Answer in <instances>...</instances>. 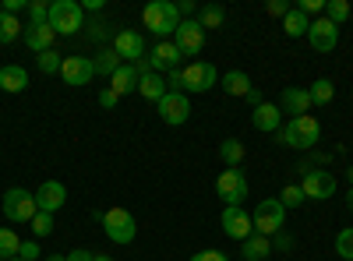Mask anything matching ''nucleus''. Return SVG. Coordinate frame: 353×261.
Segmentation results:
<instances>
[{
	"label": "nucleus",
	"mask_w": 353,
	"mask_h": 261,
	"mask_svg": "<svg viewBox=\"0 0 353 261\" xmlns=\"http://www.w3.org/2000/svg\"><path fill=\"white\" fill-rule=\"evenodd\" d=\"M28 18H32V25H46L50 4H43V0H32V4H28Z\"/></svg>",
	"instance_id": "4c0bfd02"
},
{
	"label": "nucleus",
	"mask_w": 353,
	"mask_h": 261,
	"mask_svg": "<svg viewBox=\"0 0 353 261\" xmlns=\"http://www.w3.org/2000/svg\"><path fill=\"white\" fill-rule=\"evenodd\" d=\"M276 138H279V145H286V149L307 152V149H314L318 138H321V124H318V117H311V113H304V117H290V124L279 127Z\"/></svg>",
	"instance_id": "f257e3e1"
},
{
	"label": "nucleus",
	"mask_w": 353,
	"mask_h": 261,
	"mask_svg": "<svg viewBox=\"0 0 353 261\" xmlns=\"http://www.w3.org/2000/svg\"><path fill=\"white\" fill-rule=\"evenodd\" d=\"M25 8V0H4V14H18Z\"/></svg>",
	"instance_id": "de8ad7c7"
},
{
	"label": "nucleus",
	"mask_w": 353,
	"mask_h": 261,
	"mask_svg": "<svg viewBox=\"0 0 353 261\" xmlns=\"http://www.w3.org/2000/svg\"><path fill=\"white\" fill-rule=\"evenodd\" d=\"M166 92H170V89H166V78H163V74H156V71H145V74L138 78V96H145L149 103H159Z\"/></svg>",
	"instance_id": "5701e85b"
},
{
	"label": "nucleus",
	"mask_w": 353,
	"mask_h": 261,
	"mask_svg": "<svg viewBox=\"0 0 353 261\" xmlns=\"http://www.w3.org/2000/svg\"><path fill=\"white\" fill-rule=\"evenodd\" d=\"M219 159L226 163V169H237V166L244 163V141H241V138H226V141L219 145Z\"/></svg>",
	"instance_id": "bb28decb"
},
{
	"label": "nucleus",
	"mask_w": 353,
	"mask_h": 261,
	"mask_svg": "<svg viewBox=\"0 0 353 261\" xmlns=\"http://www.w3.org/2000/svg\"><path fill=\"white\" fill-rule=\"evenodd\" d=\"M61 78H64V85H88L96 78V67H92V61L88 56H64V64H61Z\"/></svg>",
	"instance_id": "2eb2a0df"
},
{
	"label": "nucleus",
	"mask_w": 353,
	"mask_h": 261,
	"mask_svg": "<svg viewBox=\"0 0 353 261\" xmlns=\"http://www.w3.org/2000/svg\"><path fill=\"white\" fill-rule=\"evenodd\" d=\"M301 191L307 201H325L336 194V177L329 169H304V180H301Z\"/></svg>",
	"instance_id": "9d476101"
},
{
	"label": "nucleus",
	"mask_w": 353,
	"mask_h": 261,
	"mask_svg": "<svg viewBox=\"0 0 353 261\" xmlns=\"http://www.w3.org/2000/svg\"><path fill=\"white\" fill-rule=\"evenodd\" d=\"M307 96H311V103L325 106V103H332V96H336V85H332L329 78H318L311 89H307Z\"/></svg>",
	"instance_id": "2f4dec72"
},
{
	"label": "nucleus",
	"mask_w": 353,
	"mask_h": 261,
	"mask_svg": "<svg viewBox=\"0 0 353 261\" xmlns=\"http://www.w3.org/2000/svg\"><path fill=\"white\" fill-rule=\"evenodd\" d=\"M113 50H117V56L121 61H128V64H138V61H145V36L141 32H134V28H121V32L113 36Z\"/></svg>",
	"instance_id": "f8f14e48"
},
{
	"label": "nucleus",
	"mask_w": 353,
	"mask_h": 261,
	"mask_svg": "<svg viewBox=\"0 0 353 261\" xmlns=\"http://www.w3.org/2000/svg\"><path fill=\"white\" fill-rule=\"evenodd\" d=\"M176 64H181V50H176L173 43H156L152 53H149V67L159 74V71H173Z\"/></svg>",
	"instance_id": "6ab92c4d"
},
{
	"label": "nucleus",
	"mask_w": 353,
	"mask_h": 261,
	"mask_svg": "<svg viewBox=\"0 0 353 261\" xmlns=\"http://www.w3.org/2000/svg\"><path fill=\"white\" fill-rule=\"evenodd\" d=\"M0 261H4V258H0Z\"/></svg>",
	"instance_id": "13d9d810"
},
{
	"label": "nucleus",
	"mask_w": 353,
	"mask_h": 261,
	"mask_svg": "<svg viewBox=\"0 0 353 261\" xmlns=\"http://www.w3.org/2000/svg\"><path fill=\"white\" fill-rule=\"evenodd\" d=\"M219 85V71L209 61H191L188 67H181V92H209Z\"/></svg>",
	"instance_id": "20e7f679"
},
{
	"label": "nucleus",
	"mask_w": 353,
	"mask_h": 261,
	"mask_svg": "<svg viewBox=\"0 0 353 261\" xmlns=\"http://www.w3.org/2000/svg\"><path fill=\"white\" fill-rule=\"evenodd\" d=\"M0 14H4V4H0Z\"/></svg>",
	"instance_id": "4d7b16f0"
},
{
	"label": "nucleus",
	"mask_w": 353,
	"mask_h": 261,
	"mask_svg": "<svg viewBox=\"0 0 353 261\" xmlns=\"http://www.w3.org/2000/svg\"><path fill=\"white\" fill-rule=\"evenodd\" d=\"M279 113H293V117H304V113L311 109V96H307V89H297V85H290V89H283V96H279Z\"/></svg>",
	"instance_id": "a211bd4d"
},
{
	"label": "nucleus",
	"mask_w": 353,
	"mask_h": 261,
	"mask_svg": "<svg viewBox=\"0 0 353 261\" xmlns=\"http://www.w3.org/2000/svg\"><path fill=\"white\" fill-rule=\"evenodd\" d=\"M219 85H223V92H226V96H241V99H248V92L254 89L251 78H248L244 71H226V74L219 78Z\"/></svg>",
	"instance_id": "393cba45"
},
{
	"label": "nucleus",
	"mask_w": 353,
	"mask_h": 261,
	"mask_svg": "<svg viewBox=\"0 0 353 261\" xmlns=\"http://www.w3.org/2000/svg\"><path fill=\"white\" fill-rule=\"evenodd\" d=\"M265 11L276 14V18H286V14H290V0H269V4H265Z\"/></svg>",
	"instance_id": "ea45409f"
},
{
	"label": "nucleus",
	"mask_w": 353,
	"mask_h": 261,
	"mask_svg": "<svg viewBox=\"0 0 353 261\" xmlns=\"http://www.w3.org/2000/svg\"><path fill=\"white\" fill-rule=\"evenodd\" d=\"M346 209H350V212H353V187H350V191H346Z\"/></svg>",
	"instance_id": "3c124183"
},
{
	"label": "nucleus",
	"mask_w": 353,
	"mask_h": 261,
	"mask_svg": "<svg viewBox=\"0 0 353 261\" xmlns=\"http://www.w3.org/2000/svg\"><path fill=\"white\" fill-rule=\"evenodd\" d=\"M173 46L181 50V56H198L201 46H205V28L194 21V18H184L181 25H176V32H173Z\"/></svg>",
	"instance_id": "9b49d317"
},
{
	"label": "nucleus",
	"mask_w": 353,
	"mask_h": 261,
	"mask_svg": "<svg viewBox=\"0 0 353 261\" xmlns=\"http://www.w3.org/2000/svg\"><path fill=\"white\" fill-rule=\"evenodd\" d=\"M121 64H124V61H121V56H117V50H113V46L99 50V53H96V61H92L96 74H106V78H110V74H113L117 67H121Z\"/></svg>",
	"instance_id": "c85d7f7f"
},
{
	"label": "nucleus",
	"mask_w": 353,
	"mask_h": 261,
	"mask_svg": "<svg viewBox=\"0 0 353 261\" xmlns=\"http://www.w3.org/2000/svg\"><path fill=\"white\" fill-rule=\"evenodd\" d=\"M61 64H64V56L57 53V50L39 53V71H43V74H61Z\"/></svg>",
	"instance_id": "c9c22d12"
},
{
	"label": "nucleus",
	"mask_w": 353,
	"mask_h": 261,
	"mask_svg": "<svg viewBox=\"0 0 353 261\" xmlns=\"http://www.w3.org/2000/svg\"><path fill=\"white\" fill-rule=\"evenodd\" d=\"M223 233L230 237V240H248L251 233H254V222H251V216L241 209V205H230V209H223Z\"/></svg>",
	"instance_id": "ddd939ff"
},
{
	"label": "nucleus",
	"mask_w": 353,
	"mask_h": 261,
	"mask_svg": "<svg viewBox=\"0 0 353 261\" xmlns=\"http://www.w3.org/2000/svg\"><path fill=\"white\" fill-rule=\"evenodd\" d=\"M68 261H96V254H92V251H85V247H78V251L68 254Z\"/></svg>",
	"instance_id": "49530a36"
},
{
	"label": "nucleus",
	"mask_w": 353,
	"mask_h": 261,
	"mask_svg": "<svg viewBox=\"0 0 353 261\" xmlns=\"http://www.w3.org/2000/svg\"><path fill=\"white\" fill-rule=\"evenodd\" d=\"M293 244H297V240H293V233H283V229H279L276 240H272V251H293Z\"/></svg>",
	"instance_id": "79ce46f5"
},
{
	"label": "nucleus",
	"mask_w": 353,
	"mask_h": 261,
	"mask_svg": "<svg viewBox=\"0 0 353 261\" xmlns=\"http://www.w3.org/2000/svg\"><path fill=\"white\" fill-rule=\"evenodd\" d=\"M325 18L332 25H343L350 18V4H346V0H325Z\"/></svg>",
	"instance_id": "f704fd0d"
},
{
	"label": "nucleus",
	"mask_w": 353,
	"mask_h": 261,
	"mask_svg": "<svg viewBox=\"0 0 353 261\" xmlns=\"http://www.w3.org/2000/svg\"><path fill=\"white\" fill-rule=\"evenodd\" d=\"M251 222H254V233H261V237H276L279 229H283V222H286L283 201H279V198H265L261 205L254 209Z\"/></svg>",
	"instance_id": "423d86ee"
},
{
	"label": "nucleus",
	"mask_w": 353,
	"mask_h": 261,
	"mask_svg": "<svg viewBox=\"0 0 353 261\" xmlns=\"http://www.w3.org/2000/svg\"><path fill=\"white\" fill-rule=\"evenodd\" d=\"M307 14L301 11V8H290V14L283 18V32L290 36V39H301V36H307Z\"/></svg>",
	"instance_id": "a878e982"
},
{
	"label": "nucleus",
	"mask_w": 353,
	"mask_h": 261,
	"mask_svg": "<svg viewBox=\"0 0 353 261\" xmlns=\"http://www.w3.org/2000/svg\"><path fill=\"white\" fill-rule=\"evenodd\" d=\"M88 39L106 43V39H110V25H106V21H92V25H88Z\"/></svg>",
	"instance_id": "58836bf2"
},
{
	"label": "nucleus",
	"mask_w": 353,
	"mask_h": 261,
	"mask_svg": "<svg viewBox=\"0 0 353 261\" xmlns=\"http://www.w3.org/2000/svg\"><path fill=\"white\" fill-rule=\"evenodd\" d=\"M18 251H21V240H18V233L11 226H0V258H18Z\"/></svg>",
	"instance_id": "7c9ffc66"
},
{
	"label": "nucleus",
	"mask_w": 353,
	"mask_h": 261,
	"mask_svg": "<svg viewBox=\"0 0 353 261\" xmlns=\"http://www.w3.org/2000/svg\"><path fill=\"white\" fill-rule=\"evenodd\" d=\"M39 254H43V251H39V244H36V240L21 244V251H18V258H21V261H36Z\"/></svg>",
	"instance_id": "37998d69"
},
{
	"label": "nucleus",
	"mask_w": 353,
	"mask_h": 261,
	"mask_svg": "<svg viewBox=\"0 0 353 261\" xmlns=\"http://www.w3.org/2000/svg\"><path fill=\"white\" fill-rule=\"evenodd\" d=\"M32 233H36V240L53 233V216H50V212H36V219H32Z\"/></svg>",
	"instance_id": "e433bc0d"
},
{
	"label": "nucleus",
	"mask_w": 353,
	"mask_h": 261,
	"mask_svg": "<svg viewBox=\"0 0 353 261\" xmlns=\"http://www.w3.org/2000/svg\"><path fill=\"white\" fill-rule=\"evenodd\" d=\"M117 103H121V99H117L110 89H103V92H99V106H103V109H113Z\"/></svg>",
	"instance_id": "a18cd8bd"
},
{
	"label": "nucleus",
	"mask_w": 353,
	"mask_h": 261,
	"mask_svg": "<svg viewBox=\"0 0 353 261\" xmlns=\"http://www.w3.org/2000/svg\"><path fill=\"white\" fill-rule=\"evenodd\" d=\"M21 36H25V28L18 25V18L14 14H0V46H11Z\"/></svg>",
	"instance_id": "c756f323"
},
{
	"label": "nucleus",
	"mask_w": 353,
	"mask_h": 261,
	"mask_svg": "<svg viewBox=\"0 0 353 261\" xmlns=\"http://www.w3.org/2000/svg\"><path fill=\"white\" fill-rule=\"evenodd\" d=\"M336 254L343 261H353V226H346V229L336 233Z\"/></svg>",
	"instance_id": "72a5a7b5"
},
{
	"label": "nucleus",
	"mask_w": 353,
	"mask_h": 261,
	"mask_svg": "<svg viewBox=\"0 0 353 261\" xmlns=\"http://www.w3.org/2000/svg\"><path fill=\"white\" fill-rule=\"evenodd\" d=\"M176 11H181V21H184V18H188V14H194L198 8L191 4V0H181V4H176Z\"/></svg>",
	"instance_id": "09e8293b"
},
{
	"label": "nucleus",
	"mask_w": 353,
	"mask_h": 261,
	"mask_svg": "<svg viewBox=\"0 0 353 261\" xmlns=\"http://www.w3.org/2000/svg\"><path fill=\"white\" fill-rule=\"evenodd\" d=\"M216 194L223 198V205H244V198H248V177L237 169H223L219 173V180H216Z\"/></svg>",
	"instance_id": "6e6552de"
},
{
	"label": "nucleus",
	"mask_w": 353,
	"mask_h": 261,
	"mask_svg": "<svg viewBox=\"0 0 353 261\" xmlns=\"http://www.w3.org/2000/svg\"><path fill=\"white\" fill-rule=\"evenodd\" d=\"M46 261H68V254H50Z\"/></svg>",
	"instance_id": "603ef678"
},
{
	"label": "nucleus",
	"mask_w": 353,
	"mask_h": 261,
	"mask_svg": "<svg viewBox=\"0 0 353 261\" xmlns=\"http://www.w3.org/2000/svg\"><path fill=\"white\" fill-rule=\"evenodd\" d=\"M96 261H113V258L110 254H96Z\"/></svg>",
	"instance_id": "864d4df0"
},
{
	"label": "nucleus",
	"mask_w": 353,
	"mask_h": 261,
	"mask_svg": "<svg viewBox=\"0 0 353 261\" xmlns=\"http://www.w3.org/2000/svg\"><path fill=\"white\" fill-rule=\"evenodd\" d=\"M301 11H304V14H318V18H321V11H325V0H301Z\"/></svg>",
	"instance_id": "c03bdc74"
},
{
	"label": "nucleus",
	"mask_w": 353,
	"mask_h": 261,
	"mask_svg": "<svg viewBox=\"0 0 353 261\" xmlns=\"http://www.w3.org/2000/svg\"><path fill=\"white\" fill-rule=\"evenodd\" d=\"M81 18H85V8L78 4V0H53L46 25L53 28L57 36H74L81 28Z\"/></svg>",
	"instance_id": "7ed1b4c3"
},
{
	"label": "nucleus",
	"mask_w": 353,
	"mask_h": 261,
	"mask_svg": "<svg viewBox=\"0 0 353 261\" xmlns=\"http://www.w3.org/2000/svg\"><path fill=\"white\" fill-rule=\"evenodd\" d=\"M141 21L152 36H159L166 43V36H173L176 25H181V11H176V4H170V0H152V4L141 11Z\"/></svg>",
	"instance_id": "f03ea898"
},
{
	"label": "nucleus",
	"mask_w": 353,
	"mask_h": 261,
	"mask_svg": "<svg viewBox=\"0 0 353 261\" xmlns=\"http://www.w3.org/2000/svg\"><path fill=\"white\" fill-rule=\"evenodd\" d=\"M64 201H68V187L61 184V180H46V184H39V191H36V209L39 212H61L64 209Z\"/></svg>",
	"instance_id": "dca6fc26"
},
{
	"label": "nucleus",
	"mask_w": 353,
	"mask_h": 261,
	"mask_svg": "<svg viewBox=\"0 0 353 261\" xmlns=\"http://www.w3.org/2000/svg\"><path fill=\"white\" fill-rule=\"evenodd\" d=\"M103 229H106V237L113 240V244H131L134 237H138V222H134V216L128 212V209H110V212H103Z\"/></svg>",
	"instance_id": "0eeeda50"
},
{
	"label": "nucleus",
	"mask_w": 353,
	"mask_h": 261,
	"mask_svg": "<svg viewBox=\"0 0 353 261\" xmlns=\"http://www.w3.org/2000/svg\"><path fill=\"white\" fill-rule=\"evenodd\" d=\"M241 254H244V261H265V258L272 254V237L251 233V237L241 244Z\"/></svg>",
	"instance_id": "b1692460"
},
{
	"label": "nucleus",
	"mask_w": 353,
	"mask_h": 261,
	"mask_svg": "<svg viewBox=\"0 0 353 261\" xmlns=\"http://www.w3.org/2000/svg\"><path fill=\"white\" fill-rule=\"evenodd\" d=\"M205 32L209 28H219L223 21H226V11H223V4H205V8H198V18H194Z\"/></svg>",
	"instance_id": "cd10ccee"
},
{
	"label": "nucleus",
	"mask_w": 353,
	"mask_h": 261,
	"mask_svg": "<svg viewBox=\"0 0 353 261\" xmlns=\"http://www.w3.org/2000/svg\"><path fill=\"white\" fill-rule=\"evenodd\" d=\"M307 43L318 50V53H332L336 43H339V25H332L329 18H318L307 25Z\"/></svg>",
	"instance_id": "4468645a"
},
{
	"label": "nucleus",
	"mask_w": 353,
	"mask_h": 261,
	"mask_svg": "<svg viewBox=\"0 0 353 261\" xmlns=\"http://www.w3.org/2000/svg\"><path fill=\"white\" fill-rule=\"evenodd\" d=\"M21 39H25V46H28V50H32V53L39 56V53L53 50V39H57V32H53L50 25H28Z\"/></svg>",
	"instance_id": "aec40b11"
},
{
	"label": "nucleus",
	"mask_w": 353,
	"mask_h": 261,
	"mask_svg": "<svg viewBox=\"0 0 353 261\" xmlns=\"http://www.w3.org/2000/svg\"><path fill=\"white\" fill-rule=\"evenodd\" d=\"M0 209H4L8 222H32L36 219V194L25 191V187H11L4 194V201H0Z\"/></svg>",
	"instance_id": "39448f33"
},
{
	"label": "nucleus",
	"mask_w": 353,
	"mask_h": 261,
	"mask_svg": "<svg viewBox=\"0 0 353 261\" xmlns=\"http://www.w3.org/2000/svg\"><path fill=\"white\" fill-rule=\"evenodd\" d=\"M251 124H254V131H279L283 127V113H279L276 103H261L251 113Z\"/></svg>",
	"instance_id": "412c9836"
},
{
	"label": "nucleus",
	"mask_w": 353,
	"mask_h": 261,
	"mask_svg": "<svg viewBox=\"0 0 353 261\" xmlns=\"http://www.w3.org/2000/svg\"><path fill=\"white\" fill-rule=\"evenodd\" d=\"M8 261H21V258H8Z\"/></svg>",
	"instance_id": "6e6d98bb"
},
{
	"label": "nucleus",
	"mask_w": 353,
	"mask_h": 261,
	"mask_svg": "<svg viewBox=\"0 0 353 261\" xmlns=\"http://www.w3.org/2000/svg\"><path fill=\"white\" fill-rule=\"evenodd\" d=\"M248 103H251V106H261L265 99H261V92H258V89H251V92H248Z\"/></svg>",
	"instance_id": "8fccbe9b"
},
{
	"label": "nucleus",
	"mask_w": 353,
	"mask_h": 261,
	"mask_svg": "<svg viewBox=\"0 0 353 261\" xmlns=\"http://www.w3.org/2000/svg\"><path fill=\"white\" fill-rule=\"evenodd\" d=\"M156 109H159L163 124L181 127V124H188V117H191V99H188L184 92H166V96L156 103Z\"/></svg>",
	"instance_id": "1a4fd4ad"
},
{
	"label": "nucleus",
	"mask_w": 353,
	"mask_h": 261,
	"mask_svg": "<svg viewBox=\"0 0 353 261\" xmlns=\"http://www.w3.org/2000/svg\"><path fill=\"white\" fill-rule=\"evenodd\" d=\"M25 85H28V71L25 67H18V64H4V67H0V92L18 96V92H25Z\"/></svg>",
	"instance_id": "4be33fe9"
},
{
	"label": "nucleus",
	"mask_w": 353,
	"mask_h": 261,
	"mask_svg": "<svg viewBox=\"0 0 353 261\" xmlns=\"http://www.w3.org/2000/svg\"><path fill=\"white\" fill-rule=\"evenodd\" d=\"M138 67L134 64H121L113 74H110V92L117 96V99H124V96H131V92H138Z\"/></svg>",
	"instance_id": "f3484780"
},
{
	"label": "nucleus",
	"mask_w": 353,
	"mask_h": 261,
	"mask_svg": "<svg viewBox=\"0 0 353 261\" xmlns=\"http://www.w3.org/2000/svg\"><path fill=\"white\" fill-rule=\"evenodd\" d=\"M346 177H350V184H353V166H350V169H346Z\"/></svg>",
	"instance_id": "5fc2aeb1"
},
{
	"label": "nucleus",
	"mask_w": 353,
	"mask_h": 261,
	"mask_svg": "<svg viewBox=\"0 0 353 261\" xmlns=\"http://www.w3.org/2000/svg\"><path fill=\"white\" fill-rule=\"evenodd\" d=\"M279 201H283V209H301L304 205V191H301V184H286L283 191H279Z\"/></svg>",
	"instance_id": "473e14b6"
},
{
	"label": "nucleus",
	"mask_w": 353,
	"mask_h": 261,
	"mask_svg": "<svg viewBox=\"0 0 353 261\" xmlns=\"http://www.w3.org/2000/svg\"><path fill=\"white\" fill-rule=\"evenodd\" d=\"M188 261H230V258H226L223 251H212V247H209V251H198V254H191Z\"/></svg>",
	"instance_id": "a19ab883"
}]
</instances>
